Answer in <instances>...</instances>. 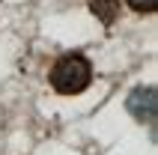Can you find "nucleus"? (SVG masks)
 I'll return each mask as SVG.
<instances>
[{
	"mask_svg": "<svg viewBox=\"0 0 158 155\" xmlns=\"http://www.w3.org/2000/svg\"><path fill=\"white\" fill-rule=\"evenodd\" d=\"M128 6L134 9V12H146V15H152L158 9V0H128Z\"/></svg>",
	"mask_w": 158,
	"mask_h": 155,
	"instance_id": "4",
	"label": "nucleus"
},
{
	"mask_svg": "<svg viewBox=\"0 0 158 155\" xmlns=\"http://www.w3.org/2000/svg\"><path fill=\"white\" fill-rule=\"evenodd\" d=\"M125 107L137 122H146L149 128H155V113H158V98L155 86H137L131 90V95L125 98Z\"/></svg>",
	"mask_w": 158,
	"mask_h": 155,
	"instance_id": "2",
	"label": "nucleus"
},
{
	"mask_svg": "<svg viewBox=\"0 0 158 155\" xmlns=\"http://www.w3.org/2000/svg\"><path fill=\"white\" fill-rule=\"evenodd\" d=\"M48 81H51V86L60 95H78V93H84L89 86V81H93V66H89V60L84 54H78V51L63 54L60 60L54 63Z\"/></svg>",
	"mask_w": 158,
	"mask_h": 155,
	"instance_id": "1",
	"label": "nucleus"
},
{
	"mask_svg": "<svg viewBox=\"0 0 158 155\" xmlns=\"http://www.w3.org/2000/svg\"><path fill=\"white\" fill-rule=\"evenodd\" d=\"M89 12L105 27H110L116 21V15H119V0H89Z\"/></svg>",
	"mask_w": 158,
	"mask_h": 155,
	"instance_id": "3",
	"label": "nucleus"
}]
</instances>
